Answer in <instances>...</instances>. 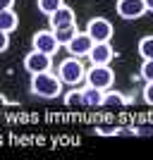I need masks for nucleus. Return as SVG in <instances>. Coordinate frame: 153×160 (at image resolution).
I'll list each match as a JSON object with an SVG mask.
<instances>
[{
    "label": "nucleus",
    "instance_id": "f257e3e1",
    "mask_svg": "<svg viewBox=\"0 0 153 160\" xmlns=\"http://www.w3.org/2000/svg\"><path fill=\"white\" fill-rule=\"evenodd\" d=\"M62 86H65V84L60 81V77L53 74L50 69L31 74V81H29V91H31L33 96H38V98H46V100H53V98H58V96H62L65 93Z\"/></svg>",
    "mask_w": 153,
    "mask_h": 160
},
{
    "label": "nucleus",
    "instance_id": "f03ea898",
    "mask_svg": "<svg viewBox=\"0 0 153 160\" xmlns=\"http://www.w3.org/2000/svg\"><path fill=\"white\" fill-rule=\"evenodd\" d=\"M58 77L67 86H79L81 81L86 79V67L81 65V58H74V55L65 58L58 65Z\"/></svg>",
    "mask_w": 153,
    "mask_h": 160
},
{
    "label": "nucleus",
    "instance_id": "7ed1b4c3",
    "mask_svg": "<svg viewBox=\"0 0 153 160\" xmlns=\"http://www.w3.org/2000/svg\"><path fill=\"white\" fill-rule=\"evenodd\" d=\"M89 86L98 88V91H108L113 88L115 84V72L110 65H91L86 69V79H84Z\"/></svg>",
    "mask_w": 153,
    "mask_h": 160
},
{
    "label": "nucleus",
    "instance_id": "20e7f679",
    "mask_svg": "<svg viewBox=\"0 0 153 160\" xmlns=\"http://www.w3.org/2000/svg\"><path fill=\"white\" fill-rule=\"evenodd\" d=\"M31 48L38 50V53H46V55H55L62 46L58 43V36H55L53 29H38L31 36Z\"/></svg>",
    "mask_w": 153,
    "mask_h": 160
},
{
    "label": "nucleus",
    "instance_id": "39448f33",
    "mask_svg": "<svg viewBox=\"0 0 153 160\" xmlns=\"http://www.w3.org/2000/svg\"><path fill=\"white\" fill-rule=\"evenodd\" d=\"M84 31L93 38V43H108V41L113 38L115 29H113V22L110 19H105V17H93V19H89Z\"/></svg>",
    "mask_w": 153,
    "mask_h": 160
},
{
    "label": "nucleus",
    "instance_id": "423d86ee",
    "mask_svg": "<svg viewBox=\"0 0 153 160\" xmlns=\"http://www.w3.org/2000/svg\"><path fill=\"white\" fill-rule=\"evenodd\" d=\"M24 69H27L29 74H38V72H46V69H50L53 67V55H46V53H38V50H29L27 55H24Z\"/></svg>",
    "mask_w": 153,
    "mask_h": 160
},
{
    "label": "nucleus",
    "instance_id": "0eeeda50",
    "mask_svg": "<svg viewBox=\"0 0 153 160\" xmlns=\"http://www.w3.org/2000/svg\"><path fill=\"white\" fill-rule=\"evenodd\" d=\"M115 10L120 14L122 19H139L146 14V5H144V0H117L115 2Z\"/></svg>",
    "mask_w": 153,
    "mask_h": 160
},
{
    "label": "nucleus",
    "instance_id": "6e6552de",
    "mask_svg": "<svg viewBox=\"0 0 153 160\" xmlns=\"http://www.w3.org/2000/svg\"><path fill=\"white\" fill-rule=\"evenodd\" d=\"M65 48H67V53L74 55V58H89V53H91V48H93V38L86 31H77V36Z\"/></svg>",
    "mask_w": 153,
    "mask_h": 160
},
{
    "label": "nucleus",
    "instance_id": "1a4fd4ad",
    "mask_svg": "<svg viewBox=\"0 0 153 160\" xmlns=\"http://www.w3.org/2000/svg\"><path fill=\"white\" fill-rule=\"evenodd\" d=\"M115 48L110 46V41L108 43H93L91 53H89V60H91V65H110V62L115 60Z\"/></svg>",
    "mask_w": 153,
    "mask_h": 160
},
{
    "label": "nucleus",
    "instance_id": "9d476101",
    "mask_svg": "<svg viewBox=\"0 0 153 160\" xmlns=\"http://www.w3.org/2000/svg\"><path fill=\"white\" fill-rule=\"evenodd\" d=\"M48 22H50V29H60V27H67V24H74L77 14H74V10L69 5H62L48 17Z\"/></svg>",
    "mask_w": 153,
    "mask_h": 160
},
{
    "label": "nucleus",
    "instance_id": "9b49d317",
    "mask_svg": "<svg viewBox=\"0 0 153 160\" xmlns=\"http://www.w3.org/2000/svg\"><path fill=\"white\" fill-rule=\"evenodd\" d=\"M127 103H129V98H127L125 93H120V91H113V88H108V91H103L100 108H125Z\"/></svg>",
    "mask_w": 153,
    "mask_h": 160
},
{
    "label": "nucleus",
    "instance_id": "f8f14e48",
    "mask_svg": "<svg viewBox=\"0 0 153 160\" xmlns=\"http://www.w3.org/2000/svg\"><path fill=\"white\" fill-rule=\"evenodd\" d=\"M17 27H19V14L14 12V10H3V12H0V29L7 31V33H12Z\"/></svg>",
    "mask_w": 153,
    "mask_h": 160
},
{
    "label": "nucleus",
    "instance_id": "ddd939ff",
    "mask_svg": "<svg viewBox=\"0 0 153 160\" xmlns=\"http://www.w3.org/2000/svg\"><path fill=\"white\" fill-rule=\"evenodd\" d=\"M84 93V108H100V100H103V91L93 88L86 84V88H81Z\"/></svg>",
    "mask_w": 153,
    "mask_h": 160
},
{
    "label": "nucleus",
    "instance_id": "4468645a",
    "mask_svg": "<svg viewBox=\"0 0 153 160\" xmlns=\"http://www.w3.org/2000/svg\"><path fill=\"white\" fill-rule=\"evenodd\" d=\"M55 36H58V43L60 46H67L69 41L77 36V31H79V27H77V22L74 24H67V27H60V29H53Z\"/></svg>",
    "mask_w": 153,
    "mask_h": 160
},
{
    "label": "nucleus",
    "instance_id": "2eb2a0df",
    "mask_svg": "<svg viewBox=\"0 0 153 160\" xmlns=\"http://www.w3.org/2000/svg\"><path fill=\"white\" fill-rule=\"evenodd\" d=\"M62 100H65L67 108H84V93H81V88H77V86H72V91L62 93Z\"/></svg>",
    "mask_w": 153,
    "mask_h": 160
},
{
    "label": "nucleus",
    "instance_id": "dca6fc26",
    "mask_svg": "<svg viewBox=\"0 0 153 160\" xmlns=\"http://www.w3.org/2000/svg\"><path fill=\"white\" fill-rule=\"evenodd\" d=\"M139 55L141 60H153V36H144L139 41Z\"/></svg>",
    "mask_w": 153,
    "mask_h": 160
},
{
    "label": "nucleus",
    "instance_id": "f3484780",
    "mask_svg": "<svg viewBox=\"0 0 153 160\" xmlns=\"http://www.w3.org/2000/svg\"><path fill=\"white\" fill-rule=\"evenodd\" d=\"M62 5H65V0H38V12L46 14V17H50V14Z\"/></svg>",
    "mask_w": 153,
    "mask_h": 160
},
{
    "label": "nucleus",
    "instance_id": "a211bd4d",
    "mask_svg": "<svg viewBox=\"0 0 153 160\" xmlns=\"http://www.w3.org/2000/svg\"><path fill=\"white\" fill-rule=\"evenodd\" d=\"M139 74L144 77V81H153V60H144L141 62Z\"/></svg>",
    "mask_w": 153,
    "mask_h": 160
},
{
    "label": "nucleus",
    "instance_id": "6ab92c4d",
    "mask_svg": "<svg viewBox=\"0 0 153 160\" xmlns=\"http://www.w3.org/2000/svg\"><path fill=\"white\" fill-rule=\"evenodd\" d=\"M144 100H146L148 105H153V81H146V86H144Z\"/></svg>",
    "mask_w": 153,
    "mask_h": 160
},
{
    "label": "nucleus",
    "instance_id": "aec40b11",
    "mask_svg": "<svg viewBox=\"0 0 153 160\" xmlns=\"http://www.w3.org/2000/svg\"><path fill=\"white\" fill-rule=\"evenodd\" d=\"M7 48H10V33L0 29V53H5Z\"/></svg>",
    "mask_w": 153,
    "mask_h": 160
},
{
    "label": "nucleus",
    "instance_id": "412c9836",
    "mask_svg": "<svg viewBox=\"0 0 153 160\" xmlns=\"http://www.w3.org/2000/svg\"><path fill=\"white\" fill-rule=\"evenodd\" d=\"M96 132L103 134V136H108V134H117V127H98Z\"/></svg>",
    "mask_w": 153,
    "mask_h": 160
},
{
    "label": "nucleus",
    "instance_id": "4be33fe9",
    "mask_svg": "<svg viewBox=\"0 0 153 160\" xmlns=\"http://www.w3.org/2000/svg\"><path fill=\"white\" fill-rule=\"evenodd\" d=\"M14 7V0H0V12L3 10H12Z\"/></svg>",
    "mask_w": 153,
    "mask_h": 160
},
{
    "label": "nucleus",
    "instance_id": "5701e85b",
    "mask_svg": "<svg viewBox=\"0 0 153 160\" xmlns=\"http://www.w3.org/2000/svg\"><path fill=\"white\" fill-rule=\"evenodd\" d=\"M10 105V100H7V96L5 93H0V108H7Z\"/></svg>",
    "mask_w": 153,
    "mask_h": 160
},
{
    "label": "nucleus",
    "instance_id": "b1692460",
    "mask_svg": "<svg viewBox=\"0 0 153 160\" xmlns=\"http://www.w3.org/2000/svg\"><path fill=\"white\" fill-rule=\"evenodd\" d=\"M144 5H146V12H153V0H144Z\"/></svg>",
    "mask_w": 153,
    "mask_h": 160
}]
</instances>
